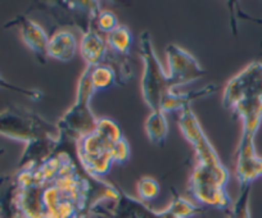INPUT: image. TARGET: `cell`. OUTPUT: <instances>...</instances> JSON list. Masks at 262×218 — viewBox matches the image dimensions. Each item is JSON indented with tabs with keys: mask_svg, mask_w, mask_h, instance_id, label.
Returning a JSON list of instances; mask_svg holds the SVG:
<instances>
[{
	"mask_svg": "<svg viewBox=\"0 0 262 218\" xmlns=\"http://www.w3.org/2000/svg\"><path fill=\"white\" fill-rule=\"evenodd\" d=\"M139 54L144 64L142 77L143 99L152 112L161 111L163 99L171 89L168 86L167 74L155 52L149 32H143L140 35Z\"/></svg>",
	"mask_w": 262,
	"mask_h": 218,
	"instance_id": "4",
	"label": "cell"
},
{
	"mask_svg": "<svg viewBox=\"0 0 262 218\" xmlns=\"http://www.w3.org/2000/svg\"><path fill=\"white\" fill-rule=\"evenodd\" d=\"M145 134L152 144H162L168 134V124L162 111H156L148 116L144 125Z\"/></svg>",
	"mask_w": 262,
	"mask_h": 218,
	"instance_id": "12",
	"label": "cell"
},
{
	"mask_svg": "<svg viewBox=\"0 0 262 218\" xmlns=\"http://www.w3.org/2000/svg\"><path fill=\"white\" fill-rule=\"evenodd\" d=\"M4 153H6V150H4V149H0V157H2V155H3Z\"/></svg>",
	"mask_w": 262,
	"mask_h": 218,
	"instance_id": "21",
	"label": "cell"
},
{
	"mask_svg": "<svg viewBox=\"0 0 262 218\" xmlns=\"http://www.w3.org/2000/svg\"><path fill=\"white\" fill-rule=\"evenodd\" d=\"M90 74H92V67L86 66L77 84L76 100L74 105L63 114L57 125L60 139L72 144H76L85 135L95 131L98 118L93 114L89 105L95 92Z\"/></svg>",
	"mask_w": 262,
	"mask_h": 218,
	"instance_id": "2",
	"label": "cell"
},
{
	"mask_svg": "<svg viewBox=\"0 0 262 218\" xmlns=\"http://www.w3.org/2000/svg\"><path fill=\"white\" fill-rule=\"evenodd\" d=\"M79 50L86 66L94 67L103 63L110 47L105 41V36H103L95 27L90 26L82 32Z\"/></svg>",
	"mask_w": 262,
	"mask_h": 218,
	"instance_id": "9",
	"label": "cell"
},
{
	"mask_svg": "<svg viewBox=\"0 0 262 218\" xmlns=\"http://www.w3.org/2000/svg\"><path fill=\"white\" fill-rule=\"evenodd\" d=\"M8 26L18 27L22 41L27 45V47L32 53H35V56L41 61V63H44V59L47 58V45L49 41V36L45 30L36 22L25 16H17L16 19L6 25V27Z\"/></svg>",
	"mask_w": 262,
	"mask_h": 218,
	"instance_id": "8",
	"label": "cell"
},
{
	"mask_svg": "<svg viewBox=\"0 0 262 218\" xmlns=\"http://www.w3.org/2000/svg\"><path fill=\"white\" fill-rule=\"evenodd\" d=\"M2 209H3V208H2V204H0V213H2Z\"/></svg>",
	"mask_w": 262,
	"mask_h": 218,
	"instance_id": "22",
	"label": "cell"
},
{
	"mask_svg": "<svg viewBox=\"0 0 262 218\" xmlns=\"http://www.w3.org/2000/svg\"><path fill=\"white\" fill-rule=\"evenodd\" d=\"M94 26L100 34H110L118 26V19L116 14L111 11H100L95 18Z\"/></svg>",
	"mask_w": 262,
	"mask_h": 218,
	"instance_id": "16",
	"label": "cell"
},
{
	"mask_svg": "<svg viewBox=\"0 0 262 218\" xmlns=\"http://www.w3.org/2000/svg\"><path fill=\"white\" fill-rule=\"evenodd\" d=\"M112 147L95 131L81 137L76 142V154L82 171L94 179L107 174L113 163Z\"/></svg>",
	"mask_w": 262,
	"mask_h": 218,
	"instance_id": "6",
	"label": "cell"
},
{
	"mask_svg": "<svg viewBox=\"0 0 262 218\" xmlns=\"http://www.w3.org/2000/svg\"><path fill=\"white\" fill-rule=\"evenodd\" d=\"M178 124L185 139L193 147L194 153H195V164L213 169V171L220 172V174H229L228 168L220 160L215 148L207 139L205 131L202 130V126L198 122L196 116L193 113L190 107L181 109Z\"/></svg>",
	"mask_w": 262,
	"mask_h": 218,
	"instance_id": "5",
	"label": "cell"
},
{
	"mask_svg": "<svg viewBox=\"0 0 262 218\" xmlns=\"http://www.w3.org/2000/svg\"><path fill=\"white\" fill-rule=\"evenodd\" d=\"M79 45L71 31L59 30L49 37L47 45V57L59 62H70L76 56Z\"/></svg>",
	"mask_w": 262,
	"mask_h": 218,
	"instance_id": "10",
	"label": "cell"
},
{
	"mask_svg": "<svg viewBox=\"0 0 262 218\" xmlns=\"http://www.w3.org/2000/svg\"><path fill=\"white\" fill-rule=\"evenodd\" d=\"M167 57V80L171 90L181 85L190 84L206 75L198 61L183 47L170 44L166 47Z\"/></svg>",
	"mask_w": 262,
	"mask_h": 218,
	"instance_id": "7",
	"label": "cell"
},
{
	"mask_svg": "<svg viewBox=\"0 0 262 218\" xmlns=\"http://www.w3.org/2000/svg\"><path fill=\"white\" fill-rule=\"evenodd\" d=\"M138 194H139L140 199L143 200H152L160 192V185L152 177H142V179L138 181L137 185Z\"/></svg>",
	"mask_w": 262,
	"mask_h": 218,
	"instance_id": "17",
	"label": "cell"
},
{
	"mask_svg": "<svg viewBox=\"0 0 262 218\" xmlns=\"http://www.w3.org/2000/svg\"><path fill=\"white\" fill-rule=\"evenodd\" d=\"M90 77H92V84L93 86H94L95 91H97V90L107 89L111 85L115 84L116 80H117L115 69L111 66H108V64L103 63L92 67Z\"/></svg>",
	"mask_w": 262,
	"mask_h": 218,
	"instance_id": "14",
	"label": "cell"
},
{
	"mask_svg": "<svg viewBox=\"0 0 262 218\" xmlns=\"http://www.w3.org/2000/svg\"><path fill=\"white\" fill-rule=\"evenodd\" d=\"M105 41H107L108 47L112 52L121 54V56H126L130 50L133 35H131V31L127 26L118 25L112 32L105 35Z\"/></svg>",
	"mask_w": 262,
	"mask_h": 218,
	"instance_id": "13",
	"label": "cell"
},
{
	"mask_svg": "<svg viewBox=\"0 0 262 218\" xmlns=\"http://www.w3.org/2000/svg\"><path fill=\"white\" fill-rule=\"evenodd\" d=\"M223 105L242 121L241 140L254 141L262 121V62H252L224 89Z\"/></svg>",
	"mask_w": 262,
	"mask_h": 218,
	"instance_id": "1",
	"label": "cell"
},
{
	"mask_svg": "<svg viewBox=\"0 0 262 218\" xmlns=\"http://www.w3.org/2000/svg\"><path fill=\"white\" fill-rule=\"evenodd\" d=\"M0 89H7V90H11V91L19 92V94L25 95V96L30 98V99H32V100H39L40 98H41V92H40L39 90L22 89V87L14 86V85L7 82L2 76H0Z\"/></svg>",
	"mask_w": 262,
	"mask_h": 218,
	"instance_id": "20",
	"label": "cell"
},
{
	"mask_svg": "<svg viewBox=\"0 0 262 218\" xmlns=\"http://www.w3.org/2000/svg\"><path fill=\"white\" fill-rule=\"evenodd\" d=\"M0 136L29 144L47 137L58 139L60 134L55 125L37 113L12 105L0 112Z\"/></svg>",
	"mask_w": 262,
	"mask_h": 218,
	"instance_id": "3",
	"label": "cell"
},
{
	"mask_svg": "<svg viewBox=\"0 0 262 218\" xmlns=\"http://www.w3.org/2000/svg\"><path fill=\"white\" fill-rule=\"evenodd\" d=\"M167 209L178 218H186L193 215L195 213L196 208L191 203H189L188 200L183 199V198H176L175 200H172V203H171Z\"/></svg>",
	"mask_w": 262,
	"mask_h": 218,
	"instance_id": "18",
	"label": "cell"
},
{
	"mask_svg": "<svg viewBox=\"0 0 262 218\" xmlns=\"http://www.w3.org/2000/svg\"><path fill=\"white\" fill-rule=\"evenodd\" d=\"M130 157V145L125 137H121L112 147V159L116 163H123Z\"/></svg>",
	"mask_w": 262,
	"mask_h": 218,
	"instance_id": "19",
	"label": "cell"
},
{
	"mask_svg": "<svg viewBox=\"0 0 262 218\" xmlns=\"http://www.w3.org/2000/svg\"><path fill=\"white\" fill-rule=\"evenodd\" d=\"M213 91H216L215 85H207L206 87H202L200 90H195V91H189V92H176L175 90H171L167 92V95L165 96L162 103V107H161V111L163 113L171 111H176V109H184L186 107H190V103L194 102L195 99H201L203 96H207V95L212 94Z\"/></svg>",
	"mask_w": 262,
	"mask_h": 218,
	"instance_id": "11",
	"label": "cell"
},
{
	"mask_svg": "<svg viewBox=\"0 0 262 218\" xmlns=\"http://www.w3.org/2000/svg\"><path fill=\"white\" fill-rule=\"evenodd\" d=\"M95 132L104 140H107L108 142H111V144H115L121 137H123L120 126L113 119L107 118V117H102V118L97 119Z\"/></svg>",
	"mask_w": 262,
	"mask_h": 218,
	"instance_id": "15",
	"label": "cell"
}]
</instances>
